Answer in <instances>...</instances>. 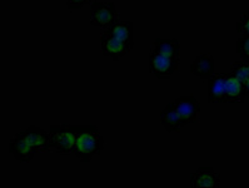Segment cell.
Listing matches in <instances>:
<instances>
[{"label": "cell", "mask_w": 249, "mask_h": 188, "mask_svg": "<svg viewBox=\"0 0 249 188\" xmlns=\"http://www.w3.org/2000/svg\"><path fill=\"white\" fill-rule=\"evenodd\" d=\"M180 64V59L152 50L149 56V71L158 79H169Z\"/></svg>", "instance_id": "obj_5"}, {"label": "cell", "mask_w": 249, "mask_h": 188, "mask_svg": "<svg viewBox=\"0 0 249 188\" xmlns=\"http://www.w3.org/2000/svg\"><path fill=\"white\" fill-rule=\"evenodd\" d=\"M244 87H246V92H247V97H249V79L244 83Z\"/></svg>", "instance_id": "obj_19"}, {"label": "cell", "mask_w": 249, "mask_h": 188, "mask_svg": "<svg viewBox=\"0 0 249 188\" xmlns=\"http://www.w3.org/2000/svg\"><path fill=\"white\" fill-rule=\"evenodd\" d=\"M229 74L237 78L242 83H246L249 79V67L244 59H240L239 62L234 63L229 69Z\"/></svg>", "instance_id": "obj_15"}, {"label": "cell", "mask_w": 249, "mask_h": 188, "mask_svg": "<svg viewBox=\"0 0 249 188\" xmlns=\"http://www.w3.org/2000/svg\"><path fill=\"white\" fill-rule=\"evenodd\" d=\"M82 130L83 126H71L68 123L52 126L49 130L52 148L62 156L74 154L76 139L79 137Z\"/></svg>", "instance_id": "obj_2"}, {"label": "cell", "mask_w": 249, "mask_h": 188, "mask_svg": "<svg viewBox=\"0 0 249 188\" xmlns=\"http://www.w3.org/2000/svg\"><path fill=\"white\" fill-rule=\"evenodd\" d=\"M106 33L120 40L128 41V43H134L133 41V23L130 21H118L114 25H111L109 29L106 30Z\"/></svg>", "instance_id": "obj_14"}, {"label": "cell", "mask_w": 249, "mask_h": 188, "mask_svg": "<svg viewBox=\"0 0 249 188\" xmlns=\"http://www.w3.org/2000/svg\"><path fill=\"white\" fill-rule=\"evenodd\" d=\"M178 112L182 118L189 123H196L200 112V103L194 97H180L174 100Z\"/></svg>", "instance_id": "obj_9"}, {"label": "cell", "mask_w": 249, "mask_h": 188, "mask_svg": "<svg viewBox=\"0 0 249 188\" xmlns=\"http://www.w3.org/2000/svg\"><path fill=\"white\" fill-rule=\"evenodd\" d=\"M192 188L199 187H220V176L214 170L213 167H199L191 174L189 178Z\"/></svg>", "instance_id": "obj_7"}, {"label": "cell", "mask_w": 249, "mask_h": 188, "mask_svg": "<svg viewBox=\"0 0 249 188\" xmlns=\"http://www.w3.org/2000/svg\"><path fill=\"white\" fill-rule=\"evenodd\" d=\"M189 69H191L192 74L200 79L208 80L215 73L214 72V58L208 54H202L194 59Z\"/></svg>", "instance_id": "obj_11"}, {"label": "cell", "mask_w": 249, "mask_h": 188, "mask_svg": "<svg viewBox=\"0 0 249 188\" xmlns=\"http://www.w3.org/2000/svg\"><path fill=\"white\" fill-rule=\"evenodd\" d=\"M237 53L242 59L249 58V36L238 37Z\"/></svg>", "instance_id": "obj_16"}, {"label": "cell", "mask_w": 249, "mask_h": 188, "mask_svg": "<svg viewBox=\"0 0 249 188\" xmlns=\"http://www.w3.org/2000/svg\"><path fill=\"white\" fill-rule=\"evenodd\" d=\"M154 49L159 53L180 59V43H179L178 39L157 38L156 41H154Z\"/></svg>", "instance_id": "obj_13"}, {"label": "cell", "mask_w": 249, "mask_h": 188, "mask_svg": "<svg viewBox=\"0 0 249 188\" xmlns=\"http://www.w3.org/2000/svg\"><path fill=\"white\" fill-rule=\"evenodd\" d=\"M9 153L19 162H30L38 153L36 143L28 133L27 128L19 131L9 142Z\"/></svg>", "instance_id": "obj_4"}, {"label": "cell", "mask_w": 249, "mask_h": 188, "mask_svg": "<svg viewBox=\"0 0 249 188\" xmlns=\"http://www.w3.org/2000/svg\"><path fill=\"white\" fill-rule=\"evenodd\" d=\"M91 0H68L67 6L69 10H79L83 6L88 5Z\"/></svg>", "instance_id": "obj_18"}, {"label": "cell", "mask_w": 249, "mask_h": 188, "mask_svg": "<svg viewBox=\"0 0 249 188\" xmlns=\"http://www.w3.org/2000/svg\"><path fill=\"white\" fill-rule=\"evenodd\" d=\"M247 102H248V106H249V97H247Z\"/></svg>", "instance_id": "obj_21"}, {"label": "cell", "mask_w": 249, "mask_h": 188, "mask_svg": "<svg viewBox=\"0 0 249 188\" xmlns=\"http://www.w3.org/2000/svg\"><path fill=\"white\" fill-rule=\"evenodd\" d=\"M237 32L239 36H249V12L240 15L237 23Z\"/></svg>", "instance_id": "obj_17"}, {"label": "cell", "mask_w": 249, "mask_h": 188, "mask_svg": "<svg viewBox=\"0 0 249 188\" xmlns=\"http://www.w3.org/2000/svg\"><path fill=\"white\" fill-rule=\"evenodd\" d=\"M90 24L93 27L109 29L111 25L120 20L114 3H102L94 1L90 5Z\"/></svg>", "instance_id": "obj_3"}, {"label": "cell", "mask_w": 249, "mask_h": 188, "mask_svg": "<svg viewBox=\"0 0 249 188\" xmlns=\"http://www.w3.org/2000/svg\"><path fill=\"white\" fill-rule=\"evenodd\" d=\"M244 60H246V62H247V64H248V67H249V58H247V59H244Z\"/></svg>", "instance_id": "obj_20"}, {"label": "cell", "mask_w": 249, "mask_h": 188, "mask_svg": "<svg viewBox=\"0 0 249 188\" xmlns=\"http://www.w3.org/2000/svg\"><path fill=\"white\" fill-rule=\"evenodd\" d=\"M227 103H242L247 99V92L244 83L238 80L231 74H227L226 82Z\"/></svg>", "instance_id": "obj_12"}, {"label": "cell", "mask_w": 249, "mask_h": 188, "mask_svg": "<svg viewBox=\"0 0 249 188\" xmlns=\"http://www.w3.org/2000/svg\"><path fill=\"white\" fill-rule=\"evenodd\" d=\"M228 73H214L208 79L209 103H227L226 82Z\"/></svg>", "instance_id": "obj_8"}, {"label": "cell", "mask_w": 249, "mask_h": 188, "mask_svg": "<svg viewBox=\"0 0 249 188\" xmlns=\"http://www.w3.org/2000/svg\"><path fill=\"white\" fill-rule=\"evenodd\" d=\"M103 148H104V139L97 126L94 124L83 126L82 132L76 139L74 156L79 161L88 163L94 157L100 156Z\"/></svg>", "instance_id": "obj_1"}, {"label": "cell", "mask_w": 249, "mask_h": 188, "mask_svg": "<svg viewBox=\"0 0 249 188\" xmlns=\"http://www.w3.org/2000/svg\"><path fill=\"white\" fill-rule=\"evenodd\" d=\"M160 121L168 132H177L184 126H187V122L183 119L180 113L178 112L174 102L168 103L167 107L161 111Z\"/></svg>", "instance_id": "obj_10"}, {"label": "cell", "mask_w": 249, "mask_h": 188, "mask_svg": "<svg viewBox=\"0 0 249 188\" xmlns=\"http://www.w3.org/2000/svg\"><path fill=\"white\" fill-rule=\"evenodd\" d=\"M134 43L120 40L115 37L110 36L108 33H103L100 37V47H102V54L111 60L118 62L119 59L125 56L133 49Z\"/></svg>", "instance_id": "obj_6"}]
</instances>
